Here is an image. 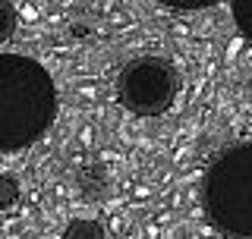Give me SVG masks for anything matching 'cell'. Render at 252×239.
<instances>
[{
  "label": "cell",
  "instance_id": "3",
  "mask_svg": "<svg viewBox=\"0 0 252 239\" xmlns=\"http://www.w3.org/2000/svg\"><path fill=\"white\" fill-rule=\"evenodd\" d=\"M180 69L167 57H136L117 73V101L136 117H164L180 94Z\"/></svg>",
  "mask_w": 252,
  "mask_h": 239
},
{
  "label": "cell",
  "instance_id": "5",
  "mask_svg": "<svg viewBox=\"0 0 252 239\" xmlns=\"http://www.w3.org/2000/svg\"><path fill=\"white\" fill-rule=\"evenodd\" d=\"M230 10H233V22L243 31V38L252 41V0H230Z\"/></svg>",
  "mask_w": 252,
  "mask_h": 239
},
{
  "label": "cell",
  "instance_id": "7",
  "mask_svg": "<svg viewBox=\"0 0 252 239\" xmlns=\"http://www.w3.org/2000/svg\"><path fill=\"white\" fill-rule=\"evenodd\" d=\"M16 195H19V186H16V179L6 173V177H0V205L3 208H10L16 202Z\"/></svg>",
  "mask_w": 252,
  "mask_h": 239
},
{
  "label": "cell",
  "instance_id": "4",
  "mask_svg": "<svg viewBox=\"0 0 252 239\" xmlns=\"http://www.w3.org/2000/svg\"><path fill=\"white\" fill-rule=\"evenodd\" d=\"M60 239H107V230L94 217H76V220L66 224Z\"/></svg>",
  "mask_w": 252,
  "mask_h": 239
},
{
  "label": "cell",
  "instance_id": "8",
  "mask_svg": "<svg viewBox=\"0 0 252 239\" xmlns=\"http://www.w3.org/2000/svg\"><path fill=\"white\" fill-rule=\"evenodd\" d=\"M164 6H173V10H205V6H215L220 0H158Z\"/></svg>",
  "mask_w": 252,
  "mask_h": 239
},
{
  "label": "cell",
  "instance_id": "6",
  "mask_svg": "<svg viewBox=\"0 0 252 239\" xmlns=\"http://www.w3.org/2000/svg\"><path fill=\"white\" fill-rule=\"evenodd\" d=\"M16 31V10L10 0H3L0 3V41H10Z\"/></svg>",
  "mask_w": 252,
  "mask_h": 239
},
{
  "label": "cell",
  "instance_id": "1",
  "mask_svg": "<svg viewBox=\"0 0 252 239\" xmlns=\"http://www.w3.org/2000/svg\"><path fill=\"white\" fill-rule=\"evenodd\" d=\"M57 114V89L38 60L0 54V148L6 154L35 145Z\"/></svg>",
  "mask_w": 252,
  "mask_h": 239
},
{
  "label": "cell",
  "instance_id": "2",
  "mask_svg": "<svg viewBox=\"0 0 252 239\" xmlns=\"http://www.w3.org/2000/svg\"><path fill=\"white\" fill-rule=\"evenodd\" d=\"M205 214L224 236L252 239V142L215 157L202 186Z\"/></svg>",
  "mask_w": 252,
  "mask_h": 239
}]
</instances>
